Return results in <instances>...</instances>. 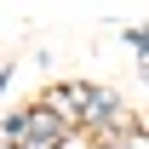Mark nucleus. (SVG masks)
Instances as JSON below:
<instances>
[{
  "label": "nucleus",
  "mask_w": 149,
  "mask_h": 149,
  "mask_svg": "<svg viewBox=\"0 0 149 149\" xmlns=\"http://www.w3.org/2000/svg\"><path fill=\"white\" fill-rule=\"evenodd\" d=\"M126 149H143V143H138V138H132V143H126Z\"/></svg>",
  "instance_id": "1"
},
{
  "label": "nucleus",
  "mask_w": 149,
  "mask_h": 149,
  "mask_svg": "<svg viewBox=\"0 0 149 149\" xmlns=\"http://www.w3.org/2000/svg\"><path fill=\"white\" fill-rule=\"evenodd\" d=\"M0 149H12V143H0Z\"/></svg>",
  "instance_id": "2"
}]
</instances>
